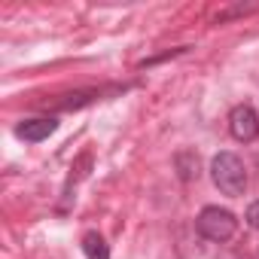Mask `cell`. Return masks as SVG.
I'll use <instances>...</instances> for the list:
<instances>
[{"mask_svg":"<svg viewBox=\"0 0 259 259\" xmlns=\"http://www.w3.org/2000/svg\"><path fill=\"white\" fill-rule=\"evenodd\" d=\"M210 177L226 195H244L247 189V168L235 153H217L210 162Z\"/></svg>","mask_w":259,"mask_h":259,"instance_id":"obj_1","label":"cell"},{"mask_svg":"<svg viewBox=\"0 0 259 259\" xmlns=\"http://www.w3.org/2000/svg\"><path fill=\"white\" fill-rule=\"evenodd\" d=\"M195 229H198V235H201V238L223 244V241H229V238L235 235V229H238V220H235V213H232V210L210 204V207H204V210L198 213V220H195Z\"/></svg>","mask_w":259,"mask_h":259,"instance_id":"obj_2","label":"cell"},{"mask_svg":"<svg viewBox=\"0 0 259 259\" xmlns=\"http://www.w3.org/2000/svg\"><path fill=\"white\" fill-rule=\"evenodd\" d=\"M229 132H232V138L241 141V144L256 141V138H259V116H256V110L247 107V104L235 107V110L229 113Z\"/></svg>","mask_w":259,"mask_h":259,"instance_id":"obj_3","label":"cell"},{"mask_svg":"<svg viewBox=\"0 0 259 259\" xmlns=\"http://www.w3.org/2000/svg\"><path fill=\"white\" fill-rule=\"evenodd\" d=\"M58 128V122L52 119V116H40V119H28V122H22L19 128H16V135L22 138V141H28V144H40V141H46L52 132Z\"/></svg>","mask_w":259,"mask_h":259,"instance_id":"obj_4","label":"cell"},{"mask_svg":"<svg viewBox=\"0 0 259 259\" xmlns=\"http://www.w3.org/2000/svg\"><path fill=\"white\" fill-rule=\"evenodd\" d=\"M82 250H85L89 259H110V247H107V241L98 232H89L82 238Z\"/></svg>","mask_w":259,"mask_h":259,"instance_id":"obj_5","label":"cell"},{"mask_svg":"<svg viewBox=\"0 0 259 259\" xmlns=\"http://www.w3.org/2000/svg\"><path fill=\"white\" fill-rule=\"evenodd\" d=\"M247 223H250L253 229H259V201H253V204L247 207Z\"/></svg>","mask_w":259,"mask_h":259,"instance_id":"obj_6","label":"cell"}]
</instances>
